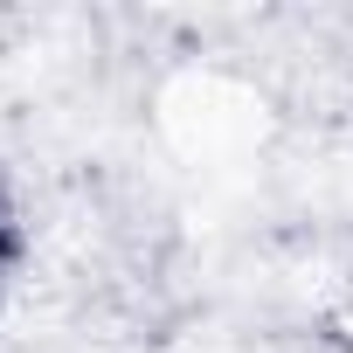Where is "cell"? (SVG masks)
<instances>
[{
    "mask_svg": "<svg viewBox=\"0 0 353 353\" xmlns=\"http://www.w3.org/2000/svg\"><path fill=\"white\" fill-rule=\"evenodd\" d=\"M8 256H14V201L0 188V270H8Z\"/></svg>",
    "mask_w": 353,
    "mask_h": 353,
    "instance_id": "cell-1",
    "label": "cell"
}]
</instances>
